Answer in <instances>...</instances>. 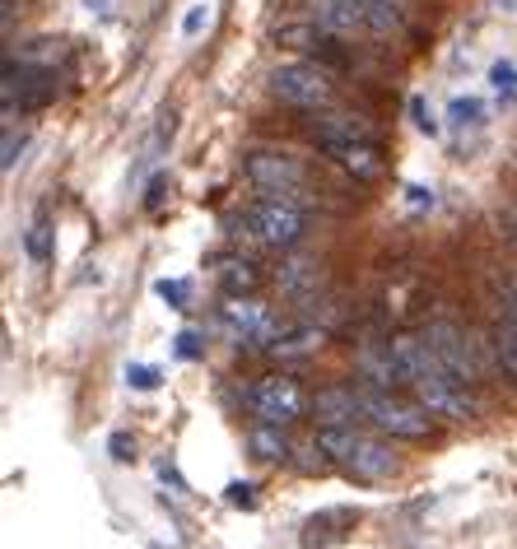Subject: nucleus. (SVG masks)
Segmentation results:
<instances>
[{"mask_svg": "<svg viewBox=\"0 0 517 549\" xmlns=\"http://www.w3.org/2000/svg\"><path fill=\"white\" fill-rule=\"evenodd\" d=\"M238 233H243L247 242H257V247L289 252V247H299V238L308 233V215H303V205L289 201V196H261V201H252L243 210Z\"/></svg>", "mask_w": 517, "mask_h": 549, "instance_id": "obj_1", "label": "nucleus"}, {"mask_svg": "<svg viewBox=\"0 0 517 549\" xmlns=\"http://www.w3.org/2000/svg\"><path fill=\"white\" fill-rule=\"evenodd\" d=\"M266 84H271V94L280 98V103H289V108L317 112L331 103V70L317 66V61H280Z\"/></svg>", "mask_w": 517, "mask_h": 549, "instance_id": "obj_2", "label": "nucleus"}, {"mask_svg": "<svg viewBox=\"0 0 517 549\" xmlns=\"http://www.w3.org/2000/svg\"><path fill=\"white\" fill-rule=\"evenodd\" d=\"M415 391V401L438 419H452V424H466V419H480V401L466 391V382L448 373V368H434V373H424L420 382H410Z\"/></svg>", "mask_w": 517, "mask_h": 549, "instance_id": "obj_3", "label": "nucleus"}, {"mask_svg": "<svg viewBox=\"0 0 517 549\" xmlns=\"http://www.w3.org/2000/svg\"><path fill=\"white\" fill-rule=\"evenodd\" d=\"M424 340L434 345L438 363H443L457 382L471 387V382L485 377V354H480L485 345H476V335H471V331H462V326H452V322H434L429 331H424Z\"/></svg>", "mask_w": 517, "mask_h": 549, "instance_id": "obj_4", "label": "nucleus"}, {"mask_svg": "<svg viewBox=\"0 0 517 549\" xmlns=\"http://www.w3.org/2000/svg\"><path fill=\"white\" fill-rule=\"evenodd\" d=\"M243 173L257 191H266V196H289V201L308 187V168H303L294 154H285V149H252L243 163Z\"/></svg>", "mask_w": 517, "mask_h": 549, "instance_id": "obj_5", "label": "nucleus"}, {"mask_svg": "<svg viewBox=\"0 0 517 549\" xmlns=\"http://www.w3.org/2000/svg\"><path fill=\"white\" fill-rule=\"evenodd\" d=\"M429 410L424 405H406L396 401V396H387L382 387H368L364 391V419H373L382 433H392V438H429Z\"/></svg>", "mask_w": 517, "mask_h": 549, "instance_id": "obj_6", "label": "nucleus"}, {"mask_svg": "<svg viewBox=\"0 0 517 549\" xmlns=\"http://www.w3.org/2000/svg\"><path fill=\"white\" fill-rule=\"evenodd\" d=\"M247 401H252V410H257L261 419H271V424H294V419L303 415L308 396H303V387L294 377L275 373V377H261L257 387L247 391Z\"/></svg>", "mask_w": 517, "mask_h": 549, "instance_id": "obj_7", "label": "nucleus"}, {"mask_svg": "<svg viewBox=\"0 0 517 549\" xmlns=\"http://www.w3.org/2000/svg\"><path fill=\"white\" fill-rule=\"evenodd\" d=\"M219 322L229 326V335L233 340H243V345H252V340H271V317H266V308L252 303V298H243V294L224 298Z\"/></svg>", "mask_w": 517, "mask_h": 549, "instance_id": "obj_8", "label": "nucleus"}, {"mask_svg": "<svg viewBox=\"0 0 517 549\" xmlns=\"http://www.w3.org/2000/svg\"><path fill=\"white\" fill-rule=\"evenodd\" d=\"M368 135H373V126L364 117H354V112H331V117L313 121V145L322 154H336V149L354 145V140H368Z\"/></svg>", "mask_w": 517, "mask_h": 549, "instance_id": "obj_9", "label": "nucleus"}, {"mask_svg": "<svg viewBox=\"0 0 517 549\" xmlns=\"http://www.w3.org/2000/svg\"><path fill=\"white\" fill-rule=\"evenodd\" d=\"M322 340H327V331L313 322H294V326H275L271 340H266V354L271 359H308V354H317L322 349Z\"/></svg>", "mask_w": 517, "mask_h": 549, "instance_id": "obj_10", "label": "nucleus"}, {"mask_svg": "<svg viewBox=\"0 0 517 549\" xmlns=\"http://www.w3.org/2000/svg\"><path fill=\"white\" fill-rule=\"evenodd\" d=\"M350 466L354 480H368V484H378V480H392L396 475V452L387 447V442H373V438H359V447H354V456L345 461Z\"/></svg>", "mask_w": 517, "mask_h": 549, "instance_id": "obj_11", "label": "nucleus"}, {"mask_svg": "<svg viewBox=\"0 0 517 549\" xmlns=\"http://www.w3.org/2000/svg\"><path fill=\"white\" fill-rule=\"evenodd\" d=\"M331 159L341 163L354 182H378V177H382V149H378L373 135H368V140H354V145H345V149H336Z\"/></svg>", "mask_w": 517, "mask_h": 549, "instance_id": "obj_12", "label": "nucleus"}, {"mask_svg": "<svg viewBox=\"0 0 517 549\" xmlns=\"http://www.w3.org/2000/svg\"><path fill=\"white\" fill-rule=\"evenodd\" d=\"M317 415L327 419V424H354V419L364 415V391L354 387H327L317 391Z\"/></svg>", "mask_w": 517, "mask_h": 549, "instance_id": "obj_13", "label": "nucleus"}, {"mask_svg": "<svg viewBox=\"0 0 517 549\" xmlns=\"http://www.w3.org/2000/svg\"><path fill=\"white\" fill-rule=\"evenodd\" d=\"M485 349H490L494 368L517 382V322H513V317H504V312H499V322L490 326V345H485Z\"/></svg>", "mask_w": 517, "mask_h": 549, "instance_id": "obj_14", "label": "nucleus"}, {"mask_svg": "<svg viewBox=\"0 0 517 549\" xmlns=\"http://www.w3.org/2000/svg\"><path fill=\"white\" fill-rule=\"evenodd\" d=\"M275 284H280V294H289V298H308L317 284H322V266H317V261H285L280 275H275Z\"/></svg>", "mask_w": 517, "mask_h": 549, "instance_id": "obj_15", "label": "nucleus"}, {"mask_svg": "<svg viewBox=\"0 0 517 549\" xmlns=\"http://www.w3.org/2000/svg\"><path fill=\"white\" fill-rule=\"evenodd\" d=\"M317 452L322 456H336V461H350L354 447H359V433H354V424H322L317 429Z\"/></svg>", "mask_w": 517, "mask_h": 549, "instance_id": "obj_16", "label": "nucleus"}, {"mask_svg": "<svg viewBox=\"0 0 517 549\" xmlns=\"http://www.w3.org/2000/svg\"><path fill=\"white\" fill-rule=\"evenodd\" d=\"M219 280H224V289L229 294H252L261 284L257 266L247 261V256H219Z\"/></svg>", "mask_w": 517, "mask_h": 549, "instance_id": "obj_17", "label": "nucleus"}, {"mask_svg": "<svg viewBox=\"0 0 517 549\" xmlns=\"http://www.w3.org/2000/svg\"><path fill=\"white\" fill-rule=\"evenodd\" d=\"M252 452L261 456V461H285L289 456V438H285V424H271V419H261L257 429H252Z\"/></svg>", "mask_w": 517, "mask_h": 549, "instance_id": "obj_18", "label": "nucleus"}, {"mask_svg": "<svg viewBox=\"0 0 517 549\" xmlns=\"http://www.w3.org/2000/svg\"><path fill=\"white\" fill-rule=\"evenodd\" d=\"M490 84L499 98H517V66L513 61H499V66L490 70Z\"/></svg>", "mask_w": 517, "mask_h": 549, "instance_id": "obj_19", "label": "nucleus"}, {"mask_svg": "<svg viewBox=\"0 0 517 549\" xmlns=\"http://www.w3.org/2000/svg\"><path fill=\"white\" fill-rule=\"evenodd\" d=\"M205 24H210V0H196V5L182 14V38H196Z\"/></svg>", "mask_w": 517, "mask_h": 549, "instance_id": "obj_20", "label": "nucleus"}, {"mask_svg": "<svg viewBox=\"0 0 517 549\" xmlns=\"http://www.w3.org/2000/svg\"><path fill=\"white\" fill-rule=\"evenodd\" d=\"M154 294L164 298L168 308H187L191 289H187V284H182V280H159V284H154Z\"/></svg>", "mask_w": 517, "mask_h": 549, "instance_id": "obj_21", "label": "nucleus"}, {"mask_svg": "<svg viewBox=\"0 0 517 549\" xmlns=\"http://www.w3.org/2000/svg\"><path fill=\"white\" fill-rule=\"evenodd\" d=\"M480 117H485V103H480V98H457V103H452V121L480 126Z\"/></svg>", "mask_w": 517, "mask_h": 549, "instance_id": "obj_22", "label": "nucleus"}, {"mask_svg": "<svg viewBox=\"0 0 517 549\" xmlns=\"http://www.w3.org/2000/svg\"><path fill=\"white\" fill-rule=\"evenodd\" d=\"M28 256H33V261H47V256H52V238H47V224H33L28 228Z\"/></svg>", "mask_w": 517, "mask_h": 549, "instance_id": "obj_23", "label": "nucleus"}, {"mask_svg": "<svg viewBox=\"0 0 517 549\" xmlns=\"http://www.w3.org/2000/svg\"><path fill=\"white\" fill-rule=\"evenodd\" d=\"M126 382H131V387H136V391H154V387H159V368H145V363H131V368H126Z\"/></svg>", "mask_w": 517, "mask_h": 549, "instance_id": "obj_24", "label": "nucleus"}, {"mask_svg": "<svg viewBox=\"0 0 517 549\" xmlns=\"http://www.w3.org/2000/svg\"><path fill=\"white\" fill-rule=\"evenodd\" d=\"M173 345H177V359H201V354H205V345H201V335H196V331H182Z\"/></svg>", "mask_w": 517, "mask_h": 549, "instance_id": "obj_25", "label": "nucleus"}, {"mask_svg": "<svg viewBox=\"0 0 517 549\" xmlns=\"http://www.w3.org/2000/svg\"><path fill=\"white\" fill-rule=\"evenodd\" d=\"M410 117H415V126H420L424 135H434V131H438V121H434V112L424 108V98H410Z\"/></svg>", "mask_w": 517, "mask_h": 549, "instance_id": "obj_26", "label": "nucleus"}, {"mask_svg": "<svg viewBox=\"0 0 517 549\" xmlns=\"http://www.w3.org/2000/svg\"><path fill=\"white\" fill-rule=\"evenodd\" d=\"M19 149H24V135L14 140V131H5V159H0V168H5V173H14V163H19Z\"/></svg>", "mask_w": 517, "mask_h": 549, "instance_id": "obj_27", "label": "nucleus"}, {"mask_svg": "<svg viewBox=\"0 0 517 549\" xmlns=\"http://www.w3.org/2000/svg\"><path fill=\"white\" fill-rule=\"evenodd\" d=\"M229 503L233 508H252V484H229Z\"/></svg>", "mask_w": 517, "mask_h": 549, "instance_id": "obj_28", "label": "nucleus"}, {"mask_svg": "<svg viewBox=\"0 0 517 549\" xmlns=\"http://www.w3.org/2000/svg\"><path fill=\"white\" fill-rule=\"evenodd\" d=\"M164 177H159V182H150V196H145V205H150V210H159V201H164Z\"/></svg>", "mask_w": 517, "mask_h": 549, "instance_id": "obj_29", "label": "nucleus"}, {"mask_svg": "<svg viewBox=\"0 0 517 549\" xmlns=\"http://www.w3.org/2000/svg\"><path fill=\"white\" fill-rule=\"evenodd\" d=\"M112 452H117V461H126V452H131V442H126V438H112Z\"/></svg>", "mask_w": 517, "mask_h": 549, "instance_id": "obj_30", "label": "nucleus"}]
</instances>
